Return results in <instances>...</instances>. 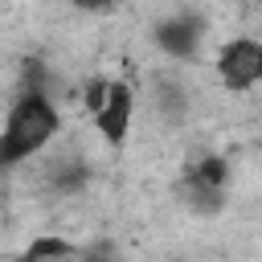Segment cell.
I'll use <instances>...</instances> for the list:
<instances>
[{
	"instance_id": "cell-6",
	"label": "cell",
	"mask_w": 262,
	"mask_h": 262,
	"mask_svg": "<svg viewBox=\"0 0 262 262\" xmlns=\"http://www.w3.org/2000/svg\"><path fill=\"white\" fill-rule=\"evenodd\" d=\"M151 98H156V115H160L168 127H176V123L188 115V94H184V86H180L176 78H156V82H151Z\"/></svg>"
},
{
	"instance_id": "cell-8",
	"label": "cell",
	"mask_w": 262,
	"mask_h": 262,
	"mask_svg": "<svg viewBox=\"0 0 262 262\" xmlns=\"http://www.w3.org/2000/svg\"><path fill=\"white\" fill-rule=\"evenodd\" d=\"M86 180H90V168L78 156H57L49 164V188H57V192H78Z\"/></svg>"
},
{
	"instance_id": "cell-2",
	"label": "cell",
	"mask_w": 262,
	"mask_h": 262,
	"mask_svg": "<svg viewBox=\"0 0 262 262\" xmlns=\"http://www.w3.org/2000/svg\"><path fill=\"white\" fill-rule=\"evenodd\" d=\"M225 184H229V164L221 156H201V160H188L180 176V196L192 213L213 217L225 209Z\"/></svg>"
},
{
	"instance_id": "cell-9",
	"label": "cell",
	"mask_w": 262,
	"mask_h": 262,
	"mask_svg": "<svg viewBox=\"0 0 262 262\" xmlns=\"http://www.w3.org/2000/svg\"><path fill=\"white\" fill-rule=\"evenodd\" d=\"M106 86H111L106 78H90V82H86V94H82V102H86V111H90V115H94V111H98V102L106 98Z\"/></svg>"
},
{
	"instance_id": "cell-5",
	"label": "cell",
	"mask_w": 262,
	"mask_h": 262,
	"mask_svg": "<svg viewBox=\"0 0 262 262\" xmlns=\"http://www.w3.org/2000/svg\"><path fill=\"white\" fill-rule=\"evenodd\" d=\"M201 37H205V20H201L196 12H176V16H164V20L151 29L156 49H164L168 57H180V61L196 57Z\"/></svg>"
},
{
	"instance_id": "cell-3",
	"label": "cell",
	"mask_w": 262,
	"mask_h": 262,
	"mask_svg": "<svg viewBox=\"0 0 262 262\" xmlns=\"http://www.w3.org/2000/svg\"><path fill=\"white\" fill-rule=\"evenodd\" d=\"M217 78L233 94L254 90L262 82V45L254 37H233L229 45H221V53H217Z\"/></svg>"
},
{
	"instance_id": "cell-7",
	"label": "cell",
	"mask_w": 262,
	"mask_h": 262,
	"mask_svg": "<svg viewBox=\"0 0 262 262\" xmlns=\"http://www.w3.org/2000/svg\"><path fill=\"white\" fill-rule=\"evenodd\" d=\"M78 254H82V246H74V242H66V237H53V233H45V237H33L12 262H78Z\"/></svg>"
},
{
	"instance_id": "cell-10",
	"label": "cell",
	"mask_w": 262,
	"mask_h": 262,
	"mask_svg": "<svg viewBox=\"0 0 262 262\" xmlns=\"http://www.w3.org/2000/svg\"><path fill=\"white\" fill-rule=\"evenodd\" d=\"M70 4H74L78 12H106L115 0H70Z\"/></svg>"
},
{
	"instance_id": "cell-1",
	"label": "cell",
	"mask_w": 262,
	"mask_h": 262,
	"mask_svg": "<svg viewBox=\"0 0 262 262\" xmlns=\"http://www.w3.org/2000/svg\"><path fill=\"white\" fill-rule=\"evenodd\" d=\"M57 131H61V115L49 90H20V98L8 106V119L0 127V172L41 156Z\"/></svg>"
},
{
	"instance_id": "cell-4",
	"label": "cell",
	"mask_w": 262,
	"mask_h": 262,
	"mask_svg": "<svg viewBox=\"0 0 262 262\" xmlns=\"http://www.w3.org/2000/svg\"><path fill=\"white\" fill-rule=\"evenodd\" d=\"M131 115H135V94H131V86H127V82H111V86H106V98L98 102V111H94L90 119H94V127L102 131V139L119 151V147L127 143V135H131Z\"/></svg>"
}]
</instances>
